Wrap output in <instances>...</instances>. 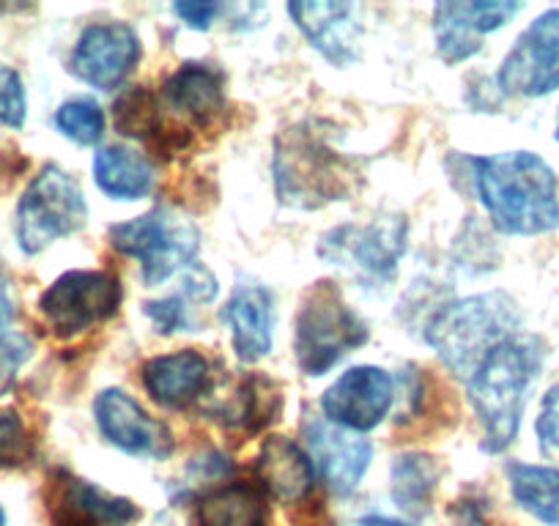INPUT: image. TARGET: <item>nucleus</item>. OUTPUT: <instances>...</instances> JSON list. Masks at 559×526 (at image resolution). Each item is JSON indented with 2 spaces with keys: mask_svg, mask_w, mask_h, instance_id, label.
<instances>
[{
  "mask_svg": "<svg viewBox=\"0 0 559 526\" xmlns=\"http://www.w3.org/2000/svg\"><path fill=\"white\" fill-rule=\"evenodd\" d=\"M554 138H557V141H559V121H557V135H554Z\"/></svg>",
  "mask_w": 559,
  "mask_h": 526,
  "instance_id": "38",
  "label": "nucleus"
},
{
  "mask_svg": "<svg viewBox=\"0 0 559 526\" xmlns=\"http://www.w3.org/2000/svg\"><path fill=\"white\" fill-rule=\"evenodd\" d=\"M34 354V340L17 326V308H14L9 283L0 277V392L12 386L20 364Z\"/></svg>",
  "mask_w": 559,
  "mask_h": 526,
  "instance_id": "27",
  "label": "nucleus"
},
{
  "mask_svg": "<svg viewBox=\"0 0 559 526\" xmlns=\"http://www.w3.org/2000/svg\"><path fill=\"white\" fill-rule=\"evenodd\" d=\"M165 99L195 123H209L223 107V77L203 63H185L165 83Z\"/></svg>",
  "mask_w": 559,
  "mask_h": 526,
  "instance_id": "21",
  "label": "nucleus"
},
{
  "mask_svg": "<svg viewBox=\"0 0 559 526\" xmlns=\"http://www.w3.org/2000/svg\"><path fill=\"white\" fill-rule=\"evenodd\" d=\"M475 184L502 234L537 236L559 228L557 174L537 154L504 152L475 159Z\"/></svg>",
  "mask_w": 559,
  "mask_h": 526,
  "instance_id": "1",
  "label": "nucleus"
},
{
  "mask_svg": "<svg viewBox=\"0 0 559 526\" xmlns=\"http://www.w3.org/2000/svg\"><path fill=\"white\" fill-rule=\"evenodd\" d=\"M292 17L297 20L299 31L310 39V45L332 61L335 67H346L357 58L359 47V20L354 3H292Z\"/></svg>",
  "mask_w": 559,
  "mask_h": 526,
  "instance_id": "17",
  "label": "nucleus"
},
{
  "mask_svg": "<svg viewBox=\"0 0 559 526\" xmlns=\"http://www.w3.org/2000/svg\"><path fill=\"white\" fill-rule=\"evenodd\" d=\"M118 129L123 135H148L154 127V99L146 91H132L116 105Z\"/></svg>",
  "mask_w": 559,
  "mask_h": 526,
  "instance_id": "29",
  "label": "nucleus"
},
{
  "mask_svg": "<svg viewBox=\"0 0 559 526\" xmlns=\"http://www.w3.org/2000/svg\"><path fill=\"white\" fill-rule=\"evenodd\" d=\"M403 250H406V223L403 219H379L370 225L337 228L321 244V255H326L330 261L348 258L370 277H390Z\"/></svg>",
  "mask_w": 559,
  "mask_h": 526,
  "instance_id": "14",
  "label": "nucleus"
},
{
  "mask_svg": "<svg viewBox=\"0 0 559 526\" xmlns=\"http://www.w3.org/2000/svg\"><path fill=\"white\" fill-rule=\"evenodd\" d=\"M148 395L165 409H187L209 384V362L198 351H176L148 359L143 368Z\"/></svg>",
  "mask_w": 559,
  "mask_h": 526,
  "instance_id": "18",
  "label": "nucleus"
},
{
  "mask_svg": "<svg viewBox=\"0 0 559 526\" xmlns=\"http://www.w3.org/2000/svg\"><path fill=\"white\" fill-rule=\"evenodd\" d=\"M110 244L123 255L138 258L146 286H159L190 266L198 252V230L176 208L157 206L143 217L112 225Z\"/></svg>",
  "mask_w": 559,
  "mask_h": 526,
  "instance_id": "6",
  "label": "nucleus"
},
{
  "mask_svg": "<svg viewBox=\"0 0 559 526\" xmlns=\"http://www.w3.org/2000/svg\"><path fill=\"white\" fill-rule=\"evenodd\" d=\"M357 526H412L406 521H395V518H384V515H370V518H362Z\"/></svg>",
  "mask_w": 559,
  "mask_h": 526,
  "instance_id": "36",
  "label": "nucleus"
},
{
  "mask_svg": "<svg viewBox=\"0 0 559 526\" xmlns=\"http://www.w3.org/2000/svg\"><path fill=\"white\" fill-rule=\"evenodd\" d=\"M140 58V39L129 25L105 23L83 31L72 56V72L99 91H112L127 80Z\"/></svg>",
  "mask_w": 559,
  "mask_h": 526,
  "instance_id": "12",
  "label": "nucleus"
},
{
  "mask_svg": "<svg viewBox=\"0 0 559 526\" xmlns=\"http://www.w3.org/2000/svg\"><path fill=\"white\" fill-rule=\"evenodd\" d=\"M521 12V3L508 0H448L433 9V34H437L439 56L448 63L466 61L480 50V39Z\"/></svg>",
  "mask_w": 559,
  "mask_h": 526,
  "instance_id": "10",
  "label": "nucleus"
},
{
  "mask_svg": "<svg viewBox=\"0 0 559 526\" xmlns=\"http://www.w3.org/2000/svg\"><path fill=\"white\" fill-rule=\"evenodd\" d=\"M439 480V464L426 453H403L392 464V499L406 513L423 515Z\"/></svg>",
  "mask_w": 559,
  "mask_h": 526,
  "instance_id": "25",
  "label": "nucleus"
},
{
  "mask_svg": "<svg viewBox=\"0 0 559 526\" xmlns=\"http://www.w3.org/2000/svg\"><path fill=\"white\" fill-rule=\"evenodd\" d=\"M121 304V283L107 272H69L41 297V313L56 335L72 337L107 321Z\"/></svg>",
  "mask_w": 559,
  "mask_h": 526,
  "instance_id": "8",
  "label": "nucleus"
},
{
  "mask_svg": "<svg viewBox=\"0 0 559 526\" xmlns=\"http://www.w3.org/2000/svg\"><path fill=\"white\" fill-rule=\"evenodd\" d=\"M25 121V91L23 80L14 69L0 63V123L23 127Z\"/></svg>",
  "mask_w": 559,
  "mask_h": 526,
  "instance_id": "30",
  "label": "nucleus"
},
{
  "mask_svg": "<svg viewBox=\"0 0 559 526\" xmlns=\"http://www.w3.org/2000/svg\"><path fill=\"white\" fill-rule=\"evenodd\" d=\"M368 340V326L335 283H316L297 319V359L308 375H321Z\"/></svg>",
  "mask_w": 559,
  "mask_h": 526,
  "instance_id": "5",
  "label": "nucleus"
},
{
  "mask_svg": "<svg viewBox=\"0 0 559 526\" xmlns=\"http://www.w3.org/2000/svg\"><path fill=\"white\" fill-rule=\"evenodd\" d=\"M25 428L14 411H0V469L25 458Z\"/></svg>",
  "mask_w": 559,
  "mask_h": 526,
  "instance_id": "32",
  "label": "nucleus"
},
{
  "mask_svg": "<svg viewBox=\"0 0 559 526\" xmlns=\"http://www.w3.org/2000/svg\"><path fill=\"white\" fill-rule=\"evenodd\" d=\"M453 518H455V526H491L486 518H483V513L475 507V504H464V507H459V513H453Z\"/></svg>",
  "mask_w": 559,
  "mask_h": 526,
  "instance_id": "35",
  "label": "nucleus"
},
{
  "mask_svg": "<svg viewBox=\"0 0 559 526\" xmlns=\"http://www.w3.org/2000/svg\"><path fill=\"white\" fill-rule=\"evenodd\" d=\"M305 439H308V447L326 488L337 497H348L352 491H357L359 480L370 466V455H373L370 442H365L354 431L332 426L330 420H310L305 426Z\"/></svg>",
  "mask_w": 559,
  "mask_h": 526,
  "instance_id": "15",
  "label": "nucleus"
},
{
  "mask_svg": "<svg viewBox=\"0 0 559 526\" xmlns=\"http://www.w3.org/2000/svg\"><path fill=\"white\" fill-rule=\"evenodd\" d=\"M96 187L116 201H140L154 187L152 165L127 146H107L94 159Z\"/></svg>",
  "mask_w": 559,
  "mask_h": 526,
  "instance_id": "22",
  "label": "nucleus"
},
{
  "mask_svg": "<svg viewBox=\"0 0 559 526\" xmlns=\"http://www.w3.org/2000/svg\"><path fill=\"white\" fill-rule=\"evenodd\" d=\"M537 439L548 458H559V384H554L543 398L540 417H537Z\"/></svg>",
  "mask_w": 559,
  "mask_h": 526,
  "instance_id": "31",
  "label": "nucleus"
},
{
  "mask_svg": "<svg viewBox=\"0 0 559 526\" xmlns=\"http://www.w3.org/2000/svg\"><path fill=\"white\" fill-rule=\"evenodd\" d=\"M94 411L102 437L110 444H116L118 450H123V453L165 458L174 450V439H170L168 426L148 417L143 411V406L134 398H129L127 392H99Z\"/></svg>",
  "mask_w": 559,
  "mask_h": 526,
  "instance_id": "13",
  "label": "nucleus"
},
{
  "mask_svg": "<svg viewBox=\"0 0 559 526\" xmlns=\"http://www.w3.org/2000/svg\"><path fill=\"white\" fill-rule=\"evenodd\" d=\"M198 526H269L261 491L247 482H236L209 493L198 504Z\"/></svg>",
  "mask_w": 559,
  "mask_h": 526,
  "instance_id": "23",
  "label": "nucleus"
},
{
  "mask_svg": "<svg viewBox=\"0 0 559 526\" xmlns=\"http://www.w3.org/2000/svg\"><path fill=\"white\" fill-rule=\"evenodd\" d=\"M519 335V310L504 294H480L444 308L428 326V343L439 359L469 381L491 348Z\"/></svg>",
  "mask_w": 559,
  "mask_h": 526,
  "instance_id": "3",
  "label": "nucleus"
},
{
  "mask_svg": "<svg viewBox=\"0 0 559 526\" xmlns=\"http://www.w3.org/2000/svg\"><path fill=\"white\" fill-rule=\"evenodd\" d=\"M392 406V379L381 368H352L324 392L321 409L332 426L346 431H370Z\"/></svg>",
  "mask_w": 559,
  "mask_h": 526,
  "instance_id": "11",
  "label": "nucleus"
},
{
  "mask_svg": "<svg viewBox=\"0 0 559 526\" xmlns=\"http://www.w3.org/2000/svg\"><path fill=\"white\" fill-rule=\"evenodd\" d=\"M146 315L157 324V330L163 335H170L176 330H185L190 326V319H187V308L181 299H159V302H146Z\"/></svg>",
  "mask_w": 559,
  "mask_h": 526,
  "instance_id": "33",
  "label": "nucleus"
},
{
  "mask_svg": "<svg viewBox=\"0 0 559 526\" xmlns=\"http://www.w3.org/2000/svg\"><path fill=\"white\" fill-rule=\"evenodd\" d=\"M56 123L69 141L80 146H94L105 135V112L91 99H72L58 107Z\"/></svg>",
  "mask_w": 559,
  "mask_h": 526,
  "instance_id": "28",
  "label": "nucleus"
},
{
  "mask_svg": "<svg viewBox=\"0 0 559 526\" xmlns=\"http://www.w3.org/2000/svg\"><path fill=\"white\" fill-rule=\"evenodd\" d=\"M546 346L535 335H513L483 357L469 375V401L486 431L483 447L502 453L519 437L526 392L543 368Z\"/></svg>",
  "mask_w": 559,
  "mask_h": 526,
  "instance_id": "2",
  "label": "nucleus"
},
{
  "mask_svg": "<svg viewBox=\"0 0 559 526\" xmlns=\"http://www.w3.org/2000/svg\"><path fill=\"white\" fill-rule=\"evenodd\" d=\"M508 480L513 499L548 526H559V471L548 466L510 464Z\"/></svg>",
  "mask_w": 559,
  "mask_h": 526,
  "instance_id": "24",
  "label": "nucleus"
},
{
  "mask_svg": "<svg viewBox=\"0 0 559 526\" xmlns=\"http://www.w3.org/2000/svg\"><path fill=\"white\" fill-rule=\"evenodd\" d=\"M277 192L292 206L316 208L352 190V170L316 132L294 129L277 143Z\"/></svg>",
  "mask_w": 559,
  "mask_h": 526,
  "instance_id": "4",
  "label": "nucleus"
},
{
  "mask_svg": "<svg viewBox=\"0 0 559 526\" xmlns=\"http://www.w3.org/2000/svg\"><path fill=\"white\" fill-rule=\"evenodd\" d=\"M258 482L280 504H297L313 488V461L286 437H269L258 455Z\"/></svg>",
  "mask_w": 559,
  "mask_h": 526,
  "instance_id": "19",
  "label": "nucleus"
},
{
  "mask_svg": "<svg viewBox=\"0 0 559 526\" xmlns=\"http://www.w3.org/2000/svg\"><path fill=\"white\" fill-rule=\"evenodd\" d=\"M497 85L508 96H546L559 88V9L543 12L499 67Z\"/></svg>",
  "mask_w": 559,
  "mask_h": 526,
  "instance_id": "9",
  "label": "nucleus"
},
{
  "mask_svg": "<svg viewBox=\"0 0 559 526\" xmlns=\"http://www.w3.org/2000/svg\"><path fill=\"white\" fill-rule=\"evenodd\" d=\"M234 348L245 362H258L272 348V297L258 286L239 288L225 308Z\"/></svg>",
  "mask_w": 559,
  "mask_h": 526,
  "instance_id": "20",
  "label": "nucleus"
},
{
  "mask_svg": "<svg viewBox=\"0 0 559 526\" xmlns=\"http://www.w3.org/2000/svg\"><path fill=\"white\" fill-rule=\"evenodd\" d=\"M176 12H179V17L185 20L187 25L203 31L212 25L214 17H217L219 7L217 3H209V0H192V3H176Z\"/></svg>",
  "mask_w": 559,
  "mask_h": 526,
  "instance_id": "34",
  "label": "nucleus"
},
{
  "mask_svg": "<svg viewBox=\"0 0 559 526\" xmlns=\"http://www.w3.org/2000/svg\"><path fill=\"white\" fill-rule=\"evenodd\" d=\"M280 409H283V395H280L277 386L263 379V375H255V379H247L239 386L236 398L225 409H219V415L230 417V426L261 431L263 426L274 420Z\"/></svg>",
  "mask_w": 559,
  "mask_h": 526,
  "instance_id": "26",
  "label": "nucleus"
},
{
  "mask_svg": "<svg viewBox=\"0 0 559 526\" xmlns=\"http://www.w3.org/2000/svg\"><path fill=\"white\" fill-rule=\"evenodd\" d=\"M85 195L78 181L58 165H47L17 206V239L28 255L85 225Z\"/></svg>",
  "mask_w": 559,
  "mask_h": 526,
  "instance_id": "7",
  "label": "nucleus"
},
{
  "mask_svg": "<svg viewBox=\"0 0 559 526\" xmlns=\"http://www.w3.org/2000/svg\"><path fill=\"white\" fill-rule=\"evenodd\" d=\"M50 518L52 526H127L138 518V507L80 477L61 475L50 493Z\"/></svg>",
  "mask_w": 559,
  "mask_h": 526,
  "instance_id": "16",
  "label": "nucleus"
},
{
  "mask_svg": "<svg viewBox=\"0 0 559 526\" xmlns=\"http://www.w3.org/2000/svg\"><path fill=\"white\" fill-rule=\"evenodd\" d=\"M0 526H7V515H3V510H0Z\"/></svg>",
  "mask_w": 559,
  "mask_h": 526,
  "instance_id": "37",
  "label": "nucleus"
}]
</instances>
